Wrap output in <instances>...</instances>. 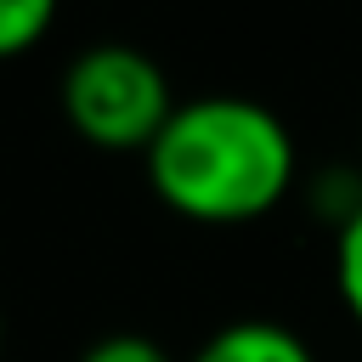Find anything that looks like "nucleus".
<instances>
[{"instance_id":"nucleus-1","label":"nucleus","mask_w":362,"mask_h":362,"mask_svg":"<svg viewBox=\"0 0 362 362\" xmlns=\"http://www.w3.org/2000/svg\"><path fill=\"white\" fill-rule=\"evenodd\" d=\"M294 164L288 124L266 102L232 90L181 102L147 147L153 192L204 226H238L277 209L294 187Z\"/></svg>"},{"instance_id":"nucleus-7","label":"nucleus","mask_w":362,"mask_h":362,"mask_svg":"<svg viewBox=\"0 0 362 362\" xmlns=\"http://www.w3.org/2000/svg\"><path fill=\"white\" fill-rule=\"evenodd\" d=\"M0 339H6V317H0Z\"/></svg>"},{"instance_id":"nucleus-3","label":"nucleus","mask_w":362,"mask_h":362,"mask_svg":"<svg viewBox=\"0 0 362 362\" xmlns=\"http://www.w3.org/2000/svg\"><path fill=\"white\" fill-rule=\"evenodd\" d=\"M187 362H317L311 345L277 317H238L215 328Z\"/></svg>"},{"instance_id":"nucleus-2","label":"nucleus","mask_w":362,"mask_h":362,"mask_svg":"<svg viewBox=\"0 0 362 362\" xmlns=\"http://www.w3.org/2000/svg\"><path fill=\"white\" fill-rule=\"evenodd\" d=\"M181 102L170 96L164 68L124 40H102L85 45L68 68H62V113L74 124V136H85L102 153H141L158 141V130L170 124Z\"/></svg>"},{"instance_id":"nucleus-5","label":"nucleus","mask_w":362,"mask_h":362,"mask_svg":"<svg viewBox=\"0 0 362 362\" xmlns=\"http://www.w3.org/2000/svg\"><path fill=\"white\" fill-rule=\"evenodd\" d=\"M334 283H339L345 311H351L356 328H362V209L334 232Z\"/></svg>"},{"instance_id":"nucleus-6","label":"nucleus","mask_w":362,"mask_h":362,"mask_svg":"<svg viewBox=\"0 0 362 362\" xmlns=\"http://www.w3.org/2000/svg\"><path fill=\"white\" fill-rule=\"evenodd\" d=\"M79 362H175V356L147 334H102L96 345L79 351Z\"/></svg>"},{"instance_id":"nucleus-4","label":"nucleus","mask_w":362,"mask_h":362,"mask_svg":"<svg viewBox=\"0 0 362 362\" xmlns=\"http://www.w3.org/2000/svg\"><path fill=\"white\" fill-rule=\"evenodd\" d=\"M57 23V6L51 0H0V62L34 51Z\"/></svg>"}]
</instances>
